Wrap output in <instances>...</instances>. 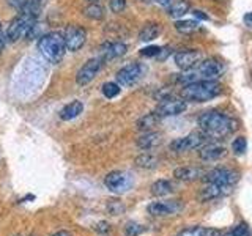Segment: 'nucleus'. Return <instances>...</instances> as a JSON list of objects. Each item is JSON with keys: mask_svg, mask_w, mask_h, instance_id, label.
<instances>
[{"mask_svg": "<svg viewBox=\"0 0 252 236\" xmlns=\"http://www.w3.org/2000/svg\"><path fill=\"white\" fill-rule=\"evenodd\" d=\"M33 26H35L33 18H29L26 14H19L18 18L10 24V27H8L6 38L10 39V41H19L21 38L29 35L30 29Z\"/></svg>", "mask_w": 252, "mask_h": 236, "instance_id": "obj_7", "label": "nucleus"}, {"mask_svg": "<svg viewBox=\"0 0 252 236\" xmlns=\"http://www.w3.org/2000/svg\"><path fill=\"white\" fill-rule=\"evenodd\" d=\"M63 38H65L66 49L71 52H76L87 41V30L79 26H68L65 33H63Z\"/></svg>", "mask_w": 252, "mask_h": 236, "instance_id": "obj_12", "label": "nucleus"}, {"mask_svg": "<svg viewBox=\"0 0 252 236\" xmlns=\"http://www.w3.org/2000/svg\"><path fill=\"white\" fill-rule=\"evenodd\" d=\"M87 2H90V3H96L98 0H87Z\"/></svg>", "mask_w": 252, "mask_h": 236, "instance_id": "obj_45", "label": "nucleus"}, {"mask_svg": "<svg viewBox=\"0 0 252 236\" xmlns=\"http://www.w3.org/2000/svg\"><path fill=\"white\" fill-rule=\"evenodd\" d=\"M227 154V149L220 145H207V147H202L200 151H199V157L205 162H213V161H219L225 157Z\"/></svg>", "mask_w": 252, "mask_h": 236, "instance_id": "obj_17", "label": "nucleus"}, {"mask_svg": "<svg viewBox=\"0 0 252 236\" xmlns=\"http://www.w3.org/2000/svg\"><path fill=\"white\" fill-rule=\"evenodd\" d=\"M159 120H161V117L158 115L156 112L147 114V115H144V117H142L140 120L137 121V129H139V131H145V132H148V131H152L158 123H159Z\"/></svg>", "mask_w": 252, "mask_h": 236, "instance_id": "obj_24", "label": "nucleus"}, {"mask_svg": "<svg viewBox=\"0 0 252 236\" xmlns=\"http://www.w3.org/2000/svg\"><path fill=\"white\" fill-rule=\"evenodd\" d=\"M205 232L203 227H191V228H186V230L180 232L177 236H202Z\"/></svg>", "mask_w": 252, "mask_h": 236, "instance_id": "obj_34", "label": "nucleus"}, {"mask_svg": "<svg viewBox=\"0 0 252 236\" xmlns=\"http://www.w3.org/2000/svg\"><path fill=\"white\" fill-rule=\"evenodd\" d=\"M199 29H200L199 21H194V19H181L175 22V30L181 35H192Z\"/></svg>", "mask_w": 252, "mask_h": 236, "instance_id": "obj_23", "label": "nucleus"}, {"mask_svg": "<svg viewBox=\"0 0 252 236\" xmlns=\"http://www.w3.org/2000/svg\"><path fill=\"white\" fill-rule=\"evenodd\" d=\"M207 140V136L202 131H192L188 136L175 139L170 144V149L175 153H185V151H192V149L202 148V145Z\"/></svg>", "mask_w": 252, "mask_h": 236, "instance_id": "obj_4", "label": "nucleus"}, {"mask_svg": "<svg viewBox=\"0 0 252 236\" xmlns=\"http://www.w3.org/2000/svg\"><path fill=\"white\" fill-rule=\"evenodd\" d=\"M161 33V26L158 22H147L144 27H142V30L139 31V39L144 43H150L153 41V39H156L158 36H159Z\"/></svg>", "mask_w": 252, "mask_h": 236, "instance_id": "obj_20", "label": "nucleus"}, {"mask_svg": "<svg viewBox=\"0 0 252 236\" xmlns=\"http://www.w3.org/2000/svg\"><path fill=\"white\" fill-rule=\"evenodd\" d=\"M173 61H175V65L180 69L189 71V69L195 68L202 61V54L199 51H194V49L178 51L175 55H173Z\"/></svg>", "mask_w": 252, "mask_h": 236, "instance_id": "obj_13", "label": "nucleus"}, {"mask_svg": "<svg viewBox=\"0 0 252 236\" xmlns=\"http://www.w3.org/2000/svg\"><path fill=\"white\" fill-rule=\"evenodd\" d=\"M202 236H222V233H220L219 230H216V228H205Z\"/></svg>", "mask_w": 252, "mask_h": 236, "instance_id": "obj_38", "label": "nucleus"}, {"mask_svg": "<svg viewBox=\"0 0 252 236\" xmlns=\"http://www.w3.org/2000/svg\"><path fill=\"white\" fill-rule=\"evenodd\" d=\"M205 172L200 167H192V165H186V167H178L173 172V177L180 181H194L203 178Z\"/></svg>", "mask_w": 252, "mask_h": 236, "instance_id": "obj_18", "label": "nucleus"}, {"mask_svg": "<svg viewBox=\"0 0 252 236\" xmlns=\"http://www.w3.org/2000/svg\"><path fill=\"white\" fill-rule=\"evenodd\" d=\"M195 71L200 81H218L220 74L224 73V61L216 57H211L200 61Z\"/></svg>", "mask_w": 252, "mask_h": 236, "instance_id": "obj_6", "label": "nucleus"}, {"mask_svg": "<svg viewBox=\"0 0 252 236\" xmlns=\"http://www.w3.org/2000/svg\"><path fill=\"white\" fill-rule=\"evenodd\" d=\"M240 179V173L232 169H215L203 175L205 183L213 184H222V186H232Z\"/></svg>", "mask_w": 252, "mask_h": 236, "instance_id": "obj_9", "label": "nucleus"}, {"mask_svg": "<svg viewBox=\"0 0 252 236\" xmlns=\"http://www.w3.org/2000/svg\"><path fill=\"white\" fill-rule=\"evenodd\" d=\"M232 148H233V151L236 154H243L244 151H246V148H248V142L244 137H236L233 140V144H232Z\"/></svg>", "mask_w": 252, "mask_h": 236, "instance_id": "obj_30", "label": "nucleus"}, {"mask_svg": "<svg viewBox=\"0 0 252 236\" xmlns=\"http://www.w3.org/2000/svg\"><path fill=\"white\" fill-rule=\"evenodd\" d=\"M159 164V159L152 153H142L136 157V165L140 169H155Z\"/></svg>", "mask_w": 252, "mask_h": 236, "instance_id": "obj_26", "label": "nucleus"}, {"mask_svg": "<svg viewBox=\"0 0 252 236\" xmlns=\"http://www.w3.org/2000/svg\"><path fill=\"white\" fill-rule=\"evenodd\" d=\"M84 16L92 21H101L104 19V8L99 6L98 3H90L89 6L84 8Z\"/></svg>", "mask_w": 252, "mask_h": 236, "instance_id": "obj_27", "label": "nucleus"}, {"mask_svg": "<svg viewBox=\"0 0 252 236\" xmlns=\"http://www.w3.org/2000/svg\"><path fill=\"white\" fill-rule=\"evenodd\" d=\"M104 184H106V187L109 189L110 192L123 194L131 187L132 181H131V177L126 172L115 170V172L107 173L106 178H104Z\"/></svg>", "mask_w": 252, "mask_h": 236, "instance_id": "obj_8", "label": "nucleus"}, {"mask_svg": "<svg viewBox=\"0 0 252 236\" xmlns=\"http://www.w3.org/2000/svg\"><path fill=\"white\" fill-rule=\"evenodd\" d=\"M230 192H232V186L207 183V186L200 191V199L203 202H210V200H215V199H220V197H225Z\"/></svg>", "mask_w": 252, "mask_h": 236, "instance_id": "obj_16", "label": "nucleus"}, {"mask_svg": "<svg viewBox=\"0 0 252 236\" xmlns=\"http://www.w3.org/2000/svg\"><path fill=\"white\" fill-rule=\"evenodd\" d=\"M192 14L195 16L197 19H202V21H208V16L205 14L203 11H200V10H194V11H192Z\"/></svg>", "mask_w": 252, "mask_h": 236, "instance_id": "obj_41", "label": "nucleus"}, {"mask_svg": "<svg viewBox=\"0 0 252 236\" xmlns=\"http://www.w3.org/2000/svg\"><path fill=\"white\" fill-rule=\"evenodd\" d=\"M186 110V101L175 96H165L156 107V114L159 117H175Z\"/></svg>", "mask_w": 252, "mask_h": 236, "instance_id": "obj_10", "label": "nucleus"}, {"mask_svg": "<svg viewBox=\"0 0 252 236\" xmlns=\"http://www.w3.org/2000/svg\"><path fill=\"white\" fill-rule=\"evenodd\" d=\"M189 11H191V2H189V0H177V2H173L169 6L167 14L173 19H180Z\"/></svg>", "mask_w": 252, "mask_h": 236, "instance_id": "obj_22", "label": "nucleus"}, {"mask_svg": "<svg viewBox=\"0 0 252 236\" xmlns=\"http://www.w3.org/2000/svg\"><path fill=\"white\" fill-rule=\"evenodd\" d=\"M96 232H99V233H107L109 232V224L107 222H99L98 227H96Z\"/></svg>", "mask_w": 252, "mask_h": 236, "instance_id": "obj_40", "label": "nucleus"}, {"mask_svg": "<svg viewBox=\"0 0 252 236\" xmlns=\"http://www.w3.org/2000/svg\"><path fill=\"white\" fill-rule=\"evenodd\" d=\"M147 73V68L142 63H129V65L123 66L122 69L117 71V82L118 85L123 87H132L136 85L144 74Z\"/></svg>", "mask_w": 252, "mask_h": 236, "instance_id": "obj_5", "label": "nucleus"}, {"mask_svg": "<svg viewBox=\"0 0 252 236\" xmlns=\"http://www.w3.org/2000/svg\"><path fill=\"white\" fill-rule=\"evenodd\" d=\"M161 142H162V136L159 132L148 131V132L144 134V136H140L137 139V147L140 149H145V151H148V149H153L158 145H161Z\"/></svg>", "mask_w": 252, "mask_h": 236, "instance_id": "obj_19", "label": "nucleus"}, {"mask_svg": "<svg viewBox=\"0 0 252 236\" xmlns=\"http://www.w3.org/2000/svg\"><path fill=\"white\" fill-rule=\"evenodd\" d=\"M249 227L246 224H240V225H236L232 232H228L222 236H249Z\"/></svg>", "mask_w": 252, "mask_h": 236, "instance_id": "obj_31", "label": "nucleus"}, {"mask_svg": "<svg viewBox=\"0 0 252 236\" xmlns=\"http://www.w3.org/2000/svg\"><path fill=\"white\" fill-rule=\"evenodd\" d=\"M142 2H147V0H142Z\"/></svg>", "mask_w": 252, "mask_h": 236, "instance_id": "obj_47", "label": "nucleus"}, {"mask_svg": "<svg viewBox=\"0 0 252 236\" xmlns=\"http://www.w3.org/2000/svg\"><path fill=\"white\" fill-rule=\"evenodd\" d=\"M109 8L115 14L122 13L126 8V0H109Z\"/></svg>", "mask_w": 252, "mask_h": 236, "instance_id": "obj_33", "label": "nucleus"}, {"mask_svg": "<svg viewBox=\"0 0 252 236\" xmlns=\"http://www.w3.org/2000/svg\"><path fill=\"white\" fill-rule=\"evenodd\" d=\"M251 77H252V69H251Z\"/></svg>", "mask_w": 252, "mask_h": 236, "instance_id": "obj_46", "label": "nucleus"}, {"mask_svg": "<svg viewBox=\"0 0 252 236\" xmlns=\"http://www.w3.org/2000/svg\"><path fill=\"white\" fill-rule=\"evenodd\" d=\"M6 2H8V5H10V6L19 8V10H21V8L27 3V0H6Z\"/></svg>", "mask_w": 252, "mask_h": 236, "instance_id": "obj_37", "label": "nucleus"}, {"mask_svg": "<svg viewBox=\"0 0 252 236\" xmlns=\"http://www.w3.org/2000/svg\"><path fill=\"white\" fill-rule=\"evenodd\" d=\"M153 2H155V3H158L159 6H167V8L173 3L172 0H153Z\"/></svg>", "mask_w": 252, "mask_h": 236, "instance_id": "obj_43", "label": "nucleus"}, {"mask_svg": "<svg viewBox=\"0 0 252 236\" xmlns=\"http://www.w3.org/2000/svg\"><path fill=\"white\" fill-rule=\"evenodd\" d=\"M128 52V46L122 41H109L101 46V55L102 61H109L114 59H120Z\"/></svg>", "mask_w": 252, "mask_h": 236, "instance_id": "obj_15", "label": "nucleus"}, {"mask_svg": "<svg viewBox=\"0 0 252 236\" xmlns=\"http://www.w3.org/2000/svg\"><path fill=\"white\" fill-rule=\"evenodd\" d=\"M173 192V184L169 179H158L152 184V194L155 197H164Z\"/></svg>", "mask_w": 252, "mask_h": 236, "instance_id": "obj_25", "label": "nucleus"}, {"mask_svg": "<svg viewBox=\"0 0 252 236\" xmlns=\"http://www.w3.org/2000/svg\"><path fill=\"white\" fill-rule=\"evenodd\" d=\"M169 54H170V47H169V46L161 47V52H159V55H158V60H159V61H164L165 59L169 57Z\"/></svg>", "mask_w": 252, "mask_h": 236, "instance_id": "obj_36", "label": "nucleus"}, {"mask_svg": "<svg viewBox=\"0 0 252 236\" xmlns=\"http://www.w3.org/2000/svg\"><path fill=\"white\" fill-rule=\"evenodd\" d=\"M52 236H71L68 232H59V233H55V235H52Z\"/></svg>", "mask_w": 252, "mask_h": 236, "instance_id": "obj_44", "label": "nucleus"}, {"mask_svg": "<svg viewBox=\"0 0 252 236\" xmlns=\"http://www.w3.org/2000/svg\"><path fill=\"white\" fill-rule=\"evenodd\" d=\"M243 22H244V26H246V27L252 29V11H249V13H246L243 16Z\"/></svg>", "mask_w": 252, "mask_h": 236, "instance_id": "obj_39", "label": "nucleus"}, {"mask_svg": "<svg viewBox=\"0 0 252 236\" xmlns=\"http://www.w3.org/2000/svg\"><path fill=\"white\" fill-rule=\"evenodd\" d=\"M161 52L159 46H147L144 49H140V55L142 57H158Z\"/></svg>", "mask_w": 252, "mask_h": 236, "instance_id": "obj_32", "label": "nucleus"}, {"mask_svg": "<svg viewBox=\"0 0 252 236\" xmlns=\"http://www.w3.org/2000/svg\"><path fill=\"white\" fill-rule=\"evenodd\" d=\"M102 94H104L107 99L118 96V94H120V85L117 82H106L102 85Z\"/></svg>", "mask_w": 252, "mask_h": 236, "instance_id": "obj_28", "label": "nucleus"}, {"mask_svg": "<svg viewBox=\"0 0 252 236\" xmlns=\"http://www.w3.org/2000/svg\"><path fill=\"white\" fill-rule=\"evenodd\" d=\"M107 208H109L110 214H112V216H118V214H120L122 211H125V206H123V205H122L120 202H115V200H112V202H110Z\"/></svg>", "mask_w": 252, "mask_h": 236, "instance_id": "obj_35", "label": "nucleus"}, {"mask_svg": "<svg viewBox=\"0 0 252 236\" xmlns=\"http://www.w3.org/2000/svg\"><path fill=\"white\" fill-rule=\"evenodd\" d=\"M200 131L211 139H224L236 131V121L219 110H208L199 117Z\"/></svg>", "mask_w": 252, "mask_h": 236, "instance_id": "obj_1", "label": "nucleus"}, {"mask_svg": "<svg viewBox=\"0 0 252 236\" xmlns=\"http://www.w3.org/2000/svg\"><path fill=\"white\" fill-rule=\"evenodd\" d=\"M6 36L3 35V31H2V27H0V54H2V51H3V47H5V39Z\"/></svg>", "mask_w": 252, "mask_h": 236, "instance_id": "obj_42", "label": "nucleus"}, {"mask_svg": "<svg viewBox=\"0 0 252 236\" xmlns=\"http://www.w3.org/2000/svg\"><path fill=\"white\" fill-rule=\"evenodd\" d=\"M82 110H84V104L81 101H73V102H69V104H66L65 107H63L60 110V118L62 120H73V118L79 117L82 114Z\"/></svg>", "mask_w": 252, "mask_h": 236, "instance_id": "obj_21", "label": "nucleus"}, {"mask_svg": "<svg viewBox=\"0 0 252 236\" xmlns=\"http://www.w3.org/2000/svg\"><path fill=\"white\" fill-rule=\"evenodd\" d=\"M142 232H144V227L136 224V222H128L125 227V233L126 236H139Z\"/></svg>", "mask_w": 252, "mask_h": 236, "instance_id": "obj_29", "label": "nucleus"}, {"mask_svg": "<svg viewBox=\"0 0 252 236\" xmlns=\"http://www.w3.org/2000/svg\"><path fill=\"white\" fill-rule=\"evenodd\" d=\"M220 93H222V85L216 81H195L183 85L181 98L191 102H207L218 98Z\"/></svg>", "mask_w": 252, "mask_h": 236, "instance_id": "obj_2", "label": "nucleus"}, {"mask_svg": "<svg viewBox=\"0 0 252 236\" xmlns=\"http://www.w3.org/2000/svg\"><path fill=\"white\" fill-rule=\"evenodd\" d=\"M102 59L101 57H96V59H90V60H87L82 68L77 71V76H76V82L79 85H89L94 77L98 76V73L101 71L102 68Z\"/></svg>", "mask_w": 252, "mask_h": 236, "instance_id": "obj_11", "label": "nucleus"}, {"mask_svg": "<svg viewBox=\"0 0 252 236\" xmlns=\"http://www.w3.org/2000/svg\"><path fill=\"white\" fill-rule=\"evenodd\" d=\"M183 209V205L178 200H164V202H153L152 205H148V212L152 216L162 217V216H172L177 214Z\"/></svg>", "mask_w": 252, "mask_h": 236, "instance_id": "obj_14", "label": "nucleus"}, {"mask_svg": "<svg viewBox=\"0 0 252 236\" xmlns=\"http://www.w3.org/2000/svg\"><path fill=\"white\" fill-rule=\"evenodd\" d=\"M38 49L47 61L57 65V63H60L62 59L65 57V52H66L65 38H63V35L59 33V31L43 35L38 41Z\"/></svg>", "mask_w": 252, "mask_h": 236, "instance_id": "obj_3", "label": "nucleus"}]
</instances>
